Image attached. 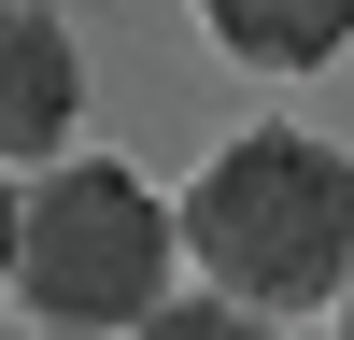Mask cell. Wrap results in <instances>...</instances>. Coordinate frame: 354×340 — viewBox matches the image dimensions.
<instances>
[{
  "instance_id": "6da1fadb",
  "label": "cell",
  "mask_w": 354,
  "mask_h": 340,
  "mask_svg": "<svg viewBox=\"0 0 354 340\" xmlns=\"http://www.w3.org/2000/svg\"><path fill=\"white\" fill-rule=\"evenodd\" d=\"M185 255L241 312H312L354 283V156L312 128H255L185 185Z\"/></svg>"
},
{
  "instance_id": "7a4b0ae2",
  "label": "cell",
  "mask_w": 354,
  "mask_h": 340,
  "mask_svg": "<svg viewBox=\"0 0 354 340\" xmlns=\"http://www.w3.org/2000/svg\"><path fill=\"white\" fill-rule=\"evenodd\" d=\"M170 241L185 213H156V185L113 156H71L28 185V255H15V298L43 340H142L170 312Z\"/></svg>"
},
{
  "instance_id": "3957f363",
  "label": "cell",
  "mask_w": 354,
  "mask_h": 340,
  "mask_svg": "<svg viewBox=\"0 0 354 340\" xmlns=\"http://www.w3.org/2000/svg\"><path fill=\"white\" fill-rule=\"evenodd\" d=\"M71 113H85V43L43 0H0V170H71Z\"/></svg>"
},
{
  "instance_id": "277c9868",
  "label": "cell",
  "mask_w": 354,
  "mask_h": 340,
  "mask_svg": "<svg viewBox=\"0 0 354 340\" xmlns=\"http://www.w3.org/2000/svg\"><path fill=\"white\" fill-rule=\"evenodd\" d=\"M198 28H213L241 71H326L354 43V0H198Z\"/></svg>"
},
{
  "instance_id": "5b68a950",
  "label": "cell",
  "mask_w": 354,
  "mask_h": 340,
  "mask_svg": "<svg viewBox=\"0 0 354 340\" xmlns=\"http://www.w3.org/2000/svg\"><path fill=\"white\" fill-rule=\"evenodd\" d=\"M142 340H270V312H241V298H170Z\"/></svg>"
},
{
  "instance_id": "8992f818",
  "label": "cell",
  "mask_w": 354,
  "mask_h": 340,
  "mask_svg": "<svg viewBox=\"0 0 354 340\" xmlns=\"http://www.w3.org/2000/svg\"><path fill=\"white\" fill-rule=\"evenodd\" d=\"M15 255H28V198L0 185V283H15Z\"/></svg>"
},
{
  "instance_id": "52a82bcc",
  "label": "cell",
  "mask_w": 354,
  "mask_h": 340,
  "mask_svg": "<svg viewBox=\"0 0 354 340\" xmlns=\"http://www.w3.org/2000/svg\"><path fill=\"white\" fill-rule=\"evenodd\" d=\"M340 340H354V283H340Z\"/></svg>"
}]
</instances>
